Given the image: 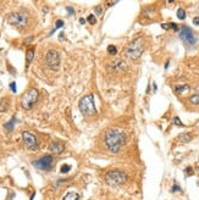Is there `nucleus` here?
<instances>
[{"mask_svg":"<svg viewBox=\"0 0 199 200\" xmlns=\"http://www.w3.org/2000/svg\"><path fill=\"white\" fill-rule=\"evenodd\" d=\"M172 122H174V124H176V126H180V127H183V126H185V124L181 122V120H180L177 116L174 118V121H172Z\"/></svg>","mask_w":199,"mask_h":200,"instance_id":"obj_23","label":"nucleus"},{"mask_svg":"<svg viewBox=\"0 0 199 200\" xmlns=\"http://www.w3.org/2000/svg\"><path fill=\"white\" fill-rule=\"evenodd\" d=\"M15 121H16V118H15V117H12V118H11V120H10V121H9V122H7L6 124H5V128H6V129H7L9 132H11V131H12Z\"/></svg>","mask_w":199,"mask_h":200,"instance_id":"obj_15","label":"nucleus"},{"mask_svg":"<svg viewBox=\"0 0 199 200\" xmlns=\"http://www.w3.org/2000/svg\"><path fill=\"white\" fill-rule=\"evenodd\" d=\"M70 170H71V166H70V165H67V164H65V165H62V166H61L60 172H61V173H67Z\"/></svg>","mask_w":199,"mask_h":200,"instance_id":"obj_21","label":"nucleus"},{"mask_svg":"<svg viewBox=\"0 0 199 200\" xmlns=\"http://www.w3.org/2000/svg\"><path fill=\"white\" fill-rule=\"evenodd\" d=\"M116 2H117V1H109V2H107V5H109V6H111V5H115Z\"/></svg>","mask_w":199,"mask_h":200,"instance_id":"obj_29","label":"nucleus"},{"mask_svg":"<svg viewBox=\"0 0 199 200\" xmlns=\"http://www.w3.org/2000/svg\"><path fill=\"white\" fill-rule=\"evenodd\" d=\"M193 22H194V24H199V18H198V17H196V18L193 20Z\"/></svg>","mask_w":199,"mask_h":200,"instance_id":"obj_28","label":"nucleus"},{"mask_svg":"<svg viewBox=\"0 0 199 200\" xmlns=\"http://www.w3.org/2000/svg\"><path fill=\"white\" fill-rule=\"evenodd\" d=\"M66 10H67V12H69V13H73V12H75V11H73V9H72L71 6H67V7H66Z\"/></svg>","mask_w":199,"mask_h":200,"instance_id":"obj_27","label":"nucleus"},{"mask_svg":"<svg viewBox=\"0 0 199 200\" xmlns=\"http://www.w3.org/2000/svg\"><path fill=\"white\" fill-rule=\"evenodd\" d=\"M27 16L22 12H12L7 16V22L15 27H24L27 24Z\"/></svg>","mask_w":199,"mask_h":200,"instance_id":"obj_7","label":"nucleus"},{"mask_svg":"<svg viewBox=\"0 0 199 200\" xmlns=\"http://www.w3.org/2000/svg\"><path fill=\"white\" fill-rule=\"evenodd\" d=\"M107 53H109V55L114 56V55L117 54V48H116L115 45H109V46H107Z\"/></svg>","mask_w":199,"mask_h":200,"instance_id":"obj_17","label":"nucleus"},{"mask_svg":"<svg viewBox=\"0 0 199 200\" xmlns=\"http://www.w3.org/2000/svg\"><path fill=\"white\" fill-rule=\"evenodd\" d=\"M62 200H80V195H78V193H76V192H69L64 198Z\"/></svg>","mask_w":199,"mask_h":200,"instance_id":"obj_12","label":"nucleus"},{"mask_svg":"<svg viewBox=\"0 0 199 200\" xmlns=\"http://www.w3.org/2000/svg\"><path fill=\"white\" fill-rule=\"evenodd\" d=\"M180 38H181V40H182L186 45H188V46L194 45V44L197 43V37L194 35L193 31H192L190 27H187V26H183L182 29L180 31Z\"/></svg>","mask_w":199,"mask_h":200,"instance_id":"obj_6","label":"nucleus"},{"mask_svg":"<svg viewBox=\"0 0 199 200\" xmlns=\"http://www.w3.org/2000/svg\"><path fill=\"white\" fill-rule=\"evenodd\" d=\"M7 109V101L6 99H0V112L5 111Z\"/></svg>","mask_w":199,"mask_h":200,"instance_id":"obj_20","label":"nucleus"},{"mask_svg":"<svg viewBox=\"0 0 199 200\" xmlns=\"http://www.w3.org/2000/svg\"><path fill=\"white\" fill-rule=\"evenodd\" d=\"M38 100V91L34 89V88H31L28 89L24 95L22 97V100H21V105L23 109L26 110H29L33 107V105L36 104V101Z\"/></svg>","mask_w":199,"mask_h":200,"instance_id":"obj_5","label":"nucleus"},{"mask_svg":"<svg viewBox=\"0 0 199 200\" xmlns=\"http://www.w3.org/2000/svg\"><path fill=\"white\" fill-rule=\"evenodd\" d=\"M45 60H47V64H48V66L50 69H54V70H58L59 69V65H60V55H59V53L56 50H54V49L49 50L47 53Z\"/></svg>","mask_w":199,"mask_h":200,"instance_id":"obj_8","label":"nucleus"},{"mask_svg":"<svg viewBox=\"0 0 199 200\" xmlns=\"http://www.w3.org/2000/svg\"><path fill=\"white\" fill-rule=\"evenodd\" d=\"M177 17H178L180 20H185V18H186V11H185L182 7H180V9L177 10Z\"/></svg>","mask_w":199,"mask_h":200,"instance_id":"obj_19","label":"nucleus"},{"mask_svg":"<svg viewBox=\"0 0 199 200\" xmlns=\"http://www.w3.org/2000/svg\"><path fill=\"white\" fill-rule=\"evenodd\" d=\"M188 101L192 104V105H199V94H194V95H192Z\"/></svg>","mask_w":199,"mask_h":200,"instance_id":"obj_16","label":"nucleus"},{"mask_svg":"<svg viewBox=\"0 0 199 200\" xmlns=\"http://www.w3.org/2000/svg\"><path fill=\"white\" fill-rule=\"evenodd\" d=\"M88 22H89L91 24H94V23L97 22L96 16H94V15H89V16H88Z\"/></svg>","mask_w":199,"mask_h":200,"instance_id":"obj_24","label":"nucleus"},{"mask_svg":"<svg viewBox=\"0 0 199 200\" xmlns=\"http://www.w3.org/2000/svg\"><path fill=\"white\" fill-rule=\"evenodd\" d=\"M26 56H27V64H29V62L33 60V56H34V50H33V49H29V50L27 51Z\"/></svg>","mask_w":199,"mask_h":200,"instance_id":"obj_18","label":"nucleus"},{"mask_svg":"<svg viewBox=\"0 0 199 200\" xmlns=\"http://www.w3.org/2000/svg\"><path fill=\"white\" fill-rule=\"evenodd\" d=\"M64 149H65L64 144L62 143H59V142H53L50 144V146H49V150L53 154H61L64 151Z\"/></svg>","mask_w":199,"mask_h":200,"instance_id":"obj_11","label":"nucleus"},{"mask_svg":"<svg viewBox=\"0 0 199 200\" xmlns=\"http://www.w3.org/2000/svg\"><path fill=\"white\" fill-rule=\"evenodd\" d=\"M84 22H86V21H84V20H83V18H81V20H80V23H81V24H83V23H84Z\"/></svg>","mask_w":199,"mask_h":200,"instance_id":"obj_31","label":"nucleus"},{"mask_svg":"<svg viewBox=\"0 0 199 200\" xmlns=\"http://www.w3.org/2000/svg\"><path fill=\"white\" fill-rule=\"evenodd\" d=\"M97 12H98V13H100V12H101V9H100V6H97Z\"/></svg>","mask_w":199,"mask_h":200,"instance_id":"obj_30","label":"nucleus"},{"mask_svg":"<svg viewBox=\"0 0 199 200\" xmlns=\"http://www.w3.org/2000/svg\"><path fill=\"white\" fill-rule=\"evenodd\" d=\"M62 26H64V21H61V20H58V21H56V26H55V29H53V32H51L50 34H53V33H54V32H55L58 28H61Z\"/></svg>","mask_w":199,"mask_h":200,"instance_id":"obj_22","label":"nucleus"},{"mask_svg":"<svg viewBox=\"0 0 199 200\" xmlns=\"http://www.w3.org/2000/svg\"><path fill=\"white\" fill-rule=\"evenodd\" d=\"M144 48H145V42H144V38L143 37H138L136 38L133 42H131L127 48L125 49V55L132 60H136L138 59L143 51H144Z\"/></svg>","mask_w":199,"mask_h":200,"instance_id":"obj_2","label":"nucleus"},{"mask_svg":"<svg viewBox=\"0 0 199 200\" xmlns=\"http://www.w3.org/2000/svg\"><path fill=\"white\" fill-rule=\"evenodd\" d=\"M190 89V87L187 86V84H183V86H176V93H178V94H181V93H183V92H187Z\"/></svg>","mask_w":199,"mask_h":200,"instance_id":"obj_14","label":"nucleus"},{"mask_svg":"<svg viewBox=\"0 0 199 200\" xmlns=\"http://www.w3.org/2000/svg\"><path fill=\"white\" fill-rule=\"evenodd\" d=\"M33 165L39 169V170H43V171H49L51 167H53V156L51 155H47V156H43L40 157L39 160H36L33 162Z\"/></svg>","mask_w":199,"mask_h":200,"instance_id":"obj_9","label":"nucleus"},{"mask_svg":"<svg viewBox=\"0 0 199 200\" xmlns=\"http://www.w3.org/2000/svg\"><path fill=\"white\" fill-rule=\"evenodd\" d=\"M171 192H172V193H175V192H181V188H180V187H178V186H177V184L175 183V186L172 187V189H171Z\"/></svg>","mask_w":199,"mask_h":200,"instance_id":"obj_25","label":"nucleus"},{"mask_svg":"<svg viewBox=\"0 0 199 200\" xmlns=\"http://www.w3.org/2000/svg\"><path fill=\"white\" fill-rule=\"evenodd\" d=\"M80 110L84 116H93L97 113L96 110V104H94V97L92 94L84 95L80 100Z\"/></svg>","mask_w":199,"mask_h":200,"instance_id":"obj_3","label":"nucleus"},{"mask_svg":"<svg viewBox=\"0 0 199 200\" xmlns=\"http://www.w3.org/2000/svg\"><path fill=\"white\" fill-rule=\"evenodd\" d=\"M125 140H126L125 134L120 131L114 129V131H110L106 133V135L104 138V144L110 153L115 154L123 146Z\"/></svg>","mask_w":199,"mask_h":200,"instance_id":"obj_1","label":"nucleus"},{"mask_svg":"<svg viewBox=\"0 0 199 200\" xmlns=\"http://www.w3.org/2000/svg\"><path fill=\"white\" fill-rule=\"evenodd\" d=\"M22 138H23V142L24 144L27 145L28 149H37L38 148V140H37V137L34 134H32L31 132H23L22 133Z\"/></svg>","mask_w":199,"mask_h":200,"instance_id":"obj_10","label":"nucleus"},{"mask_svg":"<svg viewBox=\"0 0 199 200\" xmlns=\"http://www.w3.org/2000/svg\"><path fill=\"white\" fill-rule=\"evenodd\" d=\"M127 176L121 171H109L105 175V181L110 186H121L126 182Z\"/></svg>","mask_w":199,"mask_h":200,"instance_id":"obj_4","label":"nucleus"},{"mask_svg":"<svg viewBox=\"0 0 199 200\" xmlns=\"http://www.w3.org/2000/svg\"><path fill=\"white\" fill-rule=\"evenodd\" d=\"M178 139H180L181 142H183V143H188V142L192 139V137H191L190 133H183V134H181V135L178 137Z\"/></svg>","mask_w":199,"mask_h":200,"instance_id":"obj_13","label":"nucleus"},{"mask_svg":"<svg viewBox=\"0 0 199 200\" xmlns=\"http://www.w3.org/2000/svg\"><path fill=\"white\" fill-rule=\"evenodd\" d=\"M198 186H199V182H198Z\"/></svg>","mask_w":199,"mask_h":200,"instance_id":"obj_32","label":"nucleus"},{"mask_svg":"<svg viewBox=\"0 0 199 200\" xmlns=\"http://www.w3.org/2000/svg\"><path fill=\"white\" fill-rule=\"evenodd\" d=\"M10 88H11V91H12L13 93H16V83H15V82H12V83L10 84Z\"/></svg>","mask_w":199,"mask_h":200,"instance_id":"obj_26","label":"nucleus"}]
</instances>
